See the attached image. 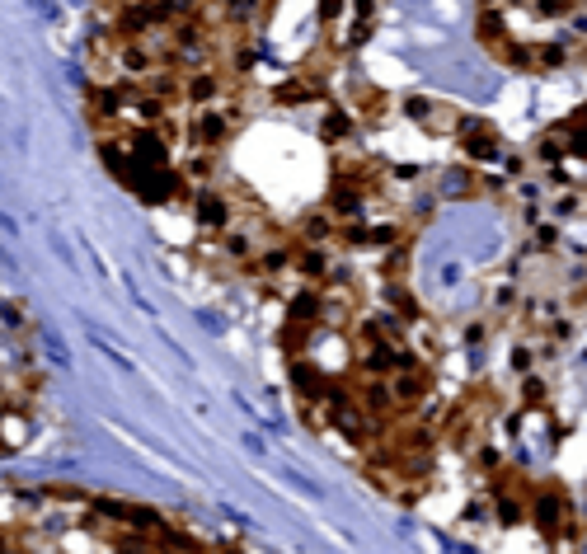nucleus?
Listing matches in <instances>:
<instances>
[{
	"instance_id": "nucleus-1",
	"label": "nucleus",
	"mask_w": 587,
	"mask_h": 554,
	"mask_svg": "<svg viewBox=\"0 0 587 554\" xmlns=\"http://www.w3.org/2000/svg\"><path fill=\"white\" fill-rule=\"evenodd\" d=\"M404 113L433 137H456V127H461V108H451L447 99H433V94H409Z\"/></svg>"
},
{
	"instance_id": "nucleus-2",
	"label": "nucleus",
	"mask_w": 587,
	"mask_h": 554,
	"mask_svg": "<svg viewBox=\"0 0 587 554\" xmlns=\"http://www.w3.org/2000/svg\"><path fill=\"white\" fill-rule=\"evenodd\" d=\"M456 151L470 160V165H489V160H498V151H503V137H498L494 123H484V118H461V127H456Z\"/></svg>"
},
{
	"instance_id": "nucleus-3",
	"label": "nucleus",
	"mask_w": 587,
	"mask_h": 554,
	"mask_svg": "<svg viewBox=\"0 0 587 554\" xmlns=\"http://www.w3.org/2000/svg\"><path fill=\"white\" fill-rule=\"evenodd\" d=\"M522 400L531 404V409H545V404H550V381H545V376H522Z\"/></svg>"
}]
</instances>
